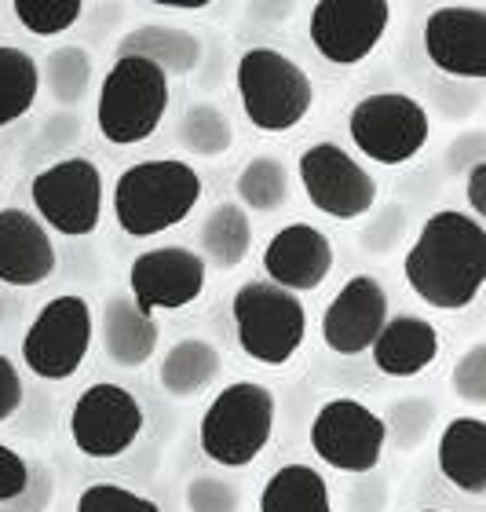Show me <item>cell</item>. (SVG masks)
Segmentation results:
<instances>
[{"label": "cell", "instance_id": "cell-28", "mask_svg": "<svg viewBox=\"0 0 486 512\" xmlns=\"http://www.w3.org/2000/svg\"><path fill=\"white\" fill-rule=\"evenodd\" d=\"M41 88L59 107H74L92 88V55L81 44H59L41 63Z\"/></svg>", "mask_w": 486, "mask_h": 512}, {"label": "cell", "instance_id": "cell-10", "mask_svg": "<svg viewBox=\"0 0 486 512\" xmlns=\"http://www.w3.org/2000/svg\"><path fill=\"white\" fill-rule=\"evenodd\" d=\"M384 447H388L384 417L366 403L337 395L318 406L315 421H311V450L322 465L362 476L381 465Z\"/></svg>", "mask_w": 486, "mask_h": 512}, {"label": "cell", "instance_id": "cell-7", "mask_svg": "<svg viewBox=\"0 0 486 512\" xmlns=\"http://www.w3.org/2000/svg\"><path fill=\"white\" fill-rule=\"evenodd\" d=\"M96 337L92 304L77 293H59L33 315L22 337V363L41 381H70L85 366Z\"/></svg>", "mask_w": 486, "mask_h": 512}, {"label": "cell", "instance_id": "cell-30", "mask_svg": "<svg viewBox=\"0 0 486 512\" xmlns=\"http://www.w3.org/2000/svg\"><path fill=\"white\" fill-rule=\"evenodd\" d=\"M11 15L33 37H59L85 15V0H11Z\"/></svg>", "mask_w": 486, "mask_h": 512}, {"label": "cell", "instance_id": "cell-1", "mask_svg": "<svg viewBox=\"0 0 486 512\" xmlns=\"http://www.w3.org/2000/svg\"><path fill=\"white\" fill-rule=\"evenodd\" d=\"M402 275L413 297L435 311H465L486 286V224L465 209H439L406 249Z\"/></svg>", "mask_w": 486, "mask_h": 512}, {"label": "cell", "instance_id": "cell-24", "mask_svg": "<svg viewBox=\"0 0 486 512\" xmlns=\"http://www.w3.org/2000/svg\"><path fill=\"white\" fill-rule=\"evenodd\" d=\"M260 512H333L326 476L304 461H289L267 476Z\"/></svg>", "mask_w": 486, "mask_h": 512}, {"label": "cell", "instance_id": "cell-15", "mask_svg": "<svg viewBox=\"0 0 486 512\" xmlns=\"http://www.w3.org/2000/svg\"><path fill=\"white\" fill-rule=\"evenodd\" d=\"M428 63L457 81L486 77V8L483 4H443L424 19Z\"/></svg>", "mask_w": 486, "mask_h": 512}, {"label": "cell", "instance_id": "cell-35", "mask_svg": "<svg viewBox=\"0 0 486 512\" xmlns=\"http://www.w3.org/2000/svg\"><path fill=\"white\" fill-rule=\"evenodd\" d=\"M26 491H30V465L15 447L0 443V505L19 502Z\"/></svg>", "mask_w": 486, "mask_h": 512}, {"label": "cell", "instance_id": "cell-26", "mask_svg": "<svg viewBox=\"0 0 486 512\" xmlns=\"http://www.w3.org/2000/svg\"><path fill=\"white\" fill-rule=\"evenodd\" d=\"M41 96V63L26 48L0 44V128L26 118Z\"/></svg>", "mask_w": 486, "mask_h": 512}, {"label": "cell", "instance_id": "cell-32", "mask_svg": "<svg viewBox=\"0 0 486 512\" xmlns=\"http://www.w3.org/2000/svg\"><path fill=\"white\" fill-rule=\"evenodd\" d=\"M187 512H242V494L238 487L216 476H198L183 491Z\"/></svg>", "mask_w": 486, "mask_h": 512}, {"label": "cell", "instance_id": "cell-19", "mask_svg": "<svg viewBox=\"0 0 486 512\" xmlns=\"http://www.w3.org/2000/svg\"><path fill=\"white\" fill-rule=\"evenodd\" d=\"M439 352H443L439 330L421 315H388L384 330L370 344L373 366L395 381H413L424 370H432Z\"/></svg>", "mask_w": 486, "mask_h": 512}, {"label": "cell", "instance_id": "cell-20", "mask_svg": "<svg viewBox=\"0 0 486 512\" xmlns=\"http://www.w3.org/2000/svg\"><path fill=\"white\" fill-rule=\"evenodd\" d=\"M99 341H103L106 359L117 370H139L158 352L161 326L128 293H114L103 304V315H99Z\"/></svg>", "mask_w": 486, "mask_h": 512}, {"label": "cell", "instance_id": "cell-41", "mask_svg": "<svg viewBox=\"0 0 486 512\" xmlns=\"http://www.w3.org/2000/svg\"><path fill=\"white\" fill-rule=\"evenodd\" d=\"M421 512H443V509H421Z\"/></svg>", "mask_w": 486, "mask_h": 512}, {"label": "cell", "instance_id": "cell-16", "mask_svg": "<svg viewBox=\"0 0 486 512\" xmlns=\"http://www.w3.org/2000/svg\"><path fill=\"white\" fill-rule=\"evenodd\" d=\"M388 308V289L381 286V278L366 271L351 275L322 311V344L344 359L370 352V344L377 341L391 315Z\"/></svg>", "mask_w": 486, "mask_h": 512}, {"label": "cell", "instance_id": "cell-14", "mask_svg": "<svg viewBox=\"0 0 486 512\" xmlns=\"http://www.w3.org/2000/svg\"><path fill=\"white\" fill-rule=\"evenodd\" d=\"M209 267L198 256V249L187 246H161L139 253L128 267V297L143 311H183L205 293Z\"/></svg>", "mask_w": 486, "mask_h": 512}, {"label": "cell", "instance_id": "cell-17", "mask_svg": "<svg viewBox=\"0 0 486 512\" xmlns=\"http://www.w3.org/2000/svg\"><path fill=\"white\" fill-rule=\"evenodd\" d=\"M260 264H264V275L271 286L289 289L296 297L315 293L333 271V242L322 227L296 220V224H286L282 231L271 235Z\"/></svg>", "mask_w": 486, "mask_h": 512}, {"label": "cell", "instance_id": "cell-36", "mask_svg": "<svg viewBox=\"0 0 486 512\" xmlns=\"http://www.w3.org/2000/svg\"><path fill=\"white\" fill-rule=\"evenodd\" d=\"M22 395H26V388H22L19 366L11 363L8 355H0V425L19 414Z\"/></svg>", "mask_w": 486, "mask_h": 512}, {"label": "cell", "instance_id": "cell-13", "mask_svg": "<svg viewBox=\"0 0 486 512\" xmlns=\"http://www.w3.org/2000/svg\"><path fill=\"white\" fill-rule=\"evenodd\" d=\"M388 0H318L307 15V37L333 66L366 63L391 26Z\"/></svg>", "mask_w": 486, "mask_h": 512}, {"label": "cell", "instance_id": "cell-25", "mask_svg": "<svg viewBox=\"0 0 486 512\" xmlns=\"http://www.w3.org/2000/svg\"><path fill=\"white\" fill-rule=\"evenodd\" d=\"M220 366L223 355L216 344L201 341V337H183L161 359L158 384L172 399H187V395H198L201 388H209L212 377L220 374Z\"/></svg>", "mask_w": 486, "mask_h": 512}, {"label": "cell", "instance_id": "cell-34", "mask_svg": "<svg viewBox=\"0 0 486 512\" xmlns=\"http://www.w3.org/2000/svg\"><path fill=\"white\" fill-rule=\"evenodd\" d=\"M432 421H435V406L432 403H413L410 399L406 410H402V403L391 410V421H384V428H388V436L395 439L402 450H413L417 443L428 439Z\"/></svg>", "mask_w": 486, "mask_h": 512}, {"label": "cell", "instance_id": "cell-31", "mask_svg": "<svg viewBox=\"0 0 486 512\" xmlns=\"http://www.w3.org/2000/svg\"><path fill=\"white\" fill-rule=\"evenodd\" d=\"M77 512H161V505L121 483H88L77 498Z\"/></svg>", "mask_w": 486, "mask_h": 512}, {"label": "cell", "instance_id": "cell-6", "mask_svg": "<svg viewBox=\"0 0 486 512\" xmlns=\"http://www.w3.org/2000/svg\"><path fill=\"white\" fill-rule=\"evenodd\" d=\"M231 319L242 348L260 366H286L307 337V311L296 293L271 286L267 278L238 286Z\"/></svg>", "mask_w": 486, "mask_h": 512}, {"label": "cell", "instance_id": "cell-22", "mask_svg": "<svg viewBox=\"0 0 486 512\" xmlns=\"http://www.w3.org/2000/svg\"><path fill=\"white\" fill-rule=\"evenodd\" d=\"M201 37L191 30H180V26H161V22H147V26H136L128 30L121 41H117V59H147L169 77H187L198 70L201 63Z\"/></svg>", "mask_w": 486, "mask_h": 512}, {"label": "cell", "instance_id": "cell-29", "mask_svg": "<svg viewBox=\"0 0 486 512\" xmlns=\"http://www.w3.org/2000/svg\"><path fill=\"white\" fill-rule=\"evenodd\" d=\"M180 147L201 161H216L234 147V125L220 107L191 103L180 118Z\"/></svg>", "mask_w": 486, "mask_h": 512}, {"label": "cell", "instance_id": "cell-4", "mask_svg": "<svg viewBox=\"0 0 486 512\" xmlns=\"http://www.w3.org/2000/svg\"><path fill=\"white\" fill-rule=\"evenodd\" d=\"M172 103V81L147 59H114L96 99V125L106 143L136 147L161 128Z\"/></svg>", "mask_w": 486, "mask_h": 512}, {"label": "cell", "instance_id": "cell-27", "mask_svg": "<svg viewBox=\"0 0 486 512\" xmlns=\"http://www.w3.org/2000/svg\"><path fill=\"white\" fill-rule=\"evenodd\" d=\"M238 205L245 213H278L289 205V169L275 154H256L242 165L238 180Z\"/></svg>", "mask_w": 486, "mask_h": 512}, {"label": "cell", "instance_id": "cell-5", "mask_svg": "<svg viewBox=\"0 0 486 512\" xmlns=\"http://www.w3.org/2000/svg\"><path fill=\"white\" fill-rule=\"evenodd\" d=\"M234 88L245 118L260 132H289L315 107V85L307 70L275 48H249L238 59Z\"/></svg>", "mask_w": 486, "mask_h": 512}, {"label": "cell", "instance_id": "cell-8", "mask_svg": "<svg viewBox=\"0 0 486 512\" xmlns=\"http://www.w3.org/2000/svg\"><path fill=\"white\" fill-rule=\"evenodd\" d=\"M432 132V118L421 99L410 92H370L351 107L348 136L362 158L395 169L424 150Z\"/></svg>", "mask_w": 486, "mask_h": 512}, {"label": "cell", "instance_id": "cell-2", "mask_svg": "<svg viewBox=\"0 0 486 512\" xmlns=\"http://www.w3.org/2000/svg\"><path fill=\"white\" fill-rule=\"evenodd\" d=\"M205 183L191 161L150 158L128 165L114 183L110 205L128 238H154L180 227L198 209Z\"/></svg>", "mask_w": 486, "mask_h": 512}, {"label": "cell", "instance_id": "cell-3", "mask_svg": "<svg viewBox=\"0 0 486 512\" xmlns=\"http://www.w3.org/2000/svg\"><path fill=\"white\" fill-rule=\"evenodd\" d=\"M278 399L260 381H234L212 395L198 425L201 454L223 469H245L275 436Z\"/></svg>", "mask_w": 486, "mask_h": 512}, {"label": "cell", "instance_id": "cell-38", "mask_svg": "<svg viewBox=\"0 0 486 512\" xmlns=\"http://www.w3.org/2000/svg\"><path fill=\"white\" fill-rule=\"evenodd\" d=\"M161 11H205L209 4H158Z\"/></svg>", "mask_w": 486, "mask_h": 512}, {"label": "cell", "instance_id": "cell-40", "mask_svg": "<svg viewBox=\"0 0 486 512\" xmlns=\"http://www.w3.org/2000/svg\"><path fill=\"white\" fill-rule=\"evenodd\" d=\"M0 183H4V165H0Z\"/></svg>", "mask_w": 486, "mask_h": 512}, {"label": "cell", "instance_id": "cell-9", "mask_svg": "<svg viewBox=\"0 0 486 512\" xmlns=\"http://www.w3.org/2000/svg\"><path fill=\"white\" fill-rule=\"evenodd\" d=\"M30 198L33 216L63 238H88L103 224V172L81 154L44 165L30 183Z\"/></svg>", "mask_w": 486, "mask_h": 512}, {"label": "cell", "instance_id": "cell-11", "mask_svg": "<svg viewBox=\"0 0 486 512\" xmlns=\"http://www.w3.org/2000/svg\"><path fill=\"white\" fill-rule=\"evenodd\" d=\"M296 180L311 209L333 220H362L377 205V176L337 143H311L300 150Z\"/></svg>", "mask_w": 486, "mask_h": 512}, {"label": "cell", "instance_id": "cell-18", "mask_svg": "<svg viewBox=\"0 0 486 512\" xmlns=\"http://www.w3.org/2000/svg\"><path fill=\"white\" fill-rule=\"evenodd\" d=\"M52 231L33 213L8 205L0 209V282L15 289H33L55 275Z\"/></svg>", "mask_w": 486, "mask_h": 512}, {"label": "cell", "instance_id": "cell-23", "mask_svg": "<svg viewBox=\"0 0 486 512\" xmlns=\"http://www.w3.org/2000/svg\"><path fill=\"white\" fill-rule=\"evenodd\" d=\"M253 249V220L238 202L212 205L209 216L201 220L198 231V256L205 267L216 271H234Z\"/></svg>", "mask_w": 486, "mask_h": 512}, {"label": "cell", "instance_id": "cell-37", "mask_svg": "<svg viewBox=\"0 0 486 512\" xmlns=\"http://www.w3.org/2000/svg\"><path fill=\"white\" fill-rule=\"evenodd\" d=\"M465 202H468V216L486 224V158L472 161L465 180Z\"/></svg>", "mask_w": 486, "mask_h": 512}, {"label": "cell", "instance_id": "cell-12", "mask_svg": "<svg viewBox=\"0 0 486 512\" xmlns=\"http://www.w3.org/2000/svg\"><path fill=\"white\" fill-rule=\"evenodd\" d=\"M143 436V406L125 384L96 381L70 410V439L92 461H114Z\"/></svg>", "mask_w": 486, "mask_h": 512}, {"label": "cell", "instance_id": "cell-21", "mask_svg": "<svg viewBox=\"0 0 486 512\" xmlns=\"http://www.w3.org/2000/svg\"><path fill=\"white\" fill-rule=\"evenodd\" d=\"M435 465L450 487L461 494H486V417L457 414L450 417L435 443Z\"/></svg>", "mask_w": 486, "mask_h": 512}, {"label": "cell", "instance_id": "cell-33", "mask_svg": "<svg viewBox=\"0 0 486 512\" xmlns=\"http://www.w3.org/2000/svg\"><path fill=\"white\" fill-rule=\"evenodd\" d=\"M450 388L457 399H465L468 406H486V341L472 344L461 359L454 363L450 374Z\"/></svg>", "mask_w": 486, "mask_h": 512}, {"label": "cell", "instance_id": "cell-39", "mask_svg": "<svg viewBox=\"0 0 486 512\" xmlns=\"http://www.w3.org/2000/svg\"><path fill=\"white\" fill-rule=\"evenodd\" d=\"M0 322H4V304H0Z\"/></svg>", "mask_w": 486, "mask_h": 512}]
</instances>
